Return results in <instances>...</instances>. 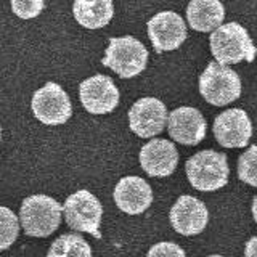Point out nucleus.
Masks as SVG:
<instances>
[{
    "label": "nucleus",
    "instance_id": "obj_1",
    "mask_svg": "<svg viewBox=\"0 0 257 257\" xmlns=\"http://www.w3.org/2000/svg\"><path fill=\"white\" fill-rule=\"evenodd\" d=\"M211 52L217 64L225 66L241 61L252 63L257 50L244 26L231 21L222 24L211 34Z\"/></svg>",
    "mask_w": 257,
    "mask_h": 257
},
{
    "label": "nucleus",
    "instance_id": "obj_2",
    "mask_svg": "<svg viewBox=\"0 0 257 257\" xmlns=\"http://www.w3.org/2000/svg\"><path fill=\"white\" fill-rule=\"evenodd\" d=\"M185 171L191 187L199 191H215L228 183L230 167L227 156L214 150L193 155L185 164Z\"/></svg>",
    "mask_w": 257,
    "mask_h": 257
},
{
    "label": "nucleus",
    "instance_id": "obj_3",
    "mask_svg": "<svg viewBox=\"0 0 257 257\" xmlns=\"http://www.w3.org/2000/svg\"><path fill=\"white\" fill-rule=\"evenodd\" d=\"M63 207L56 199L47 195H32L23 201L20 220L29 236L44 238L52 235L61 223Z\"/></svg>",
    "mask_w": 257,
    "mask_h": 257
},
{
    "label": "nucleus",
    "instance_id": "obj_4",
    "mask_svg": "<svg viewBox=\"0 0 257 257\" xmlns=\"http://www.w3.org/2000/svg\"><path fill=\"white\" fill-rule=\"evenodd\" d=\"M103 66L112 69L120 79L139 76L148 64V50L132 36L112 37L101 60Z\"/></svg>",
    "mask_w": 257,
    "mask_h": 257
},
{
    "label": "nucleus",
    "instance_id": "obj_5",
    "mask_svg": "<svg viewBox=\"0 0 257 257\" xmlns=\"http://www.w3.org/2000/svg\"><path fill=\"white\" fill-rule=\"evenodd\" d=\"M199 92L214 106H225L239 98L241 79L228 66L211 61L199 77Z\"/></svg>",
    "mask_w": 257,
    "mask_h": 257
},
{
    "label": "nucleus",
    "instance_id": "obj_6",
    "mask_svg": "<svg viewBox=\"0 0 257 257\" xmlns=\"http://www.w3.org/2000/svg\"><path fill=\"white\" fill-rule=\"evenodd\" d=\"M63 214L66 223L76 231L90 233L100 238V222L103 215V206L95 195L88 190H79L64 201Z\"/></svg>",
    "mask_w": 257,
    "mask_h": 257
},
{
    "label": "nucleus",
    "instance_id": "obj_7",
    "mask_svg": "<svg viewBox=\"0 0 257 257\" xmlns=\"http://www.w3.org/2000/svg\"><path fill=\"white\" fill-rule=\"evenodd\" d=\"M31 108L34 116L47 125L64 124L72 114V104L68 93L55 82H47L36 90Z\"/></svg>",
    "mask_w": 257,
    "mask_h": 257
},
{
    "label": "nucleus",
    "instance_id": "obj_8",
    "mask_svg": "<svg viewBox=\"0 0 257 257\" xmlns=\"http://www.w3.org/2000/svg\"><path fill=\"white\" fill-rule=\"evenodd\" d=\"M148 36L158 53L177 50L187 39V24L175 12H161L148 21Z\"/></svg>",
    "mask_w": 257,
    "mask_h": 257
},
{
    "label": "nucleus",
    "instance_id": "obj_9",
    "mask_svg": "<svg viewBox=\"0 0 257 257\" xmlns=\"http://www.w3.org/2000/svg\"><path fill=\"white\" fill-rule=\"evenodd\" d=\"M82 106L92 114H108L119 104V90L112 79L104 74H95L79 85Z\"/></svg>",
    "mask_w": 257,
    "mask_h": 257
},
{
    "label": "nucleus",
    "instance_id": "obj_10",
    "mask_svg": "<svg viewBox=\"0 0 257 257\" xmlns=\"http://www.w3.org/2000/svg\"><path fill=\"white\" fill-rule=\"evenodd\" d=\"M167 116V108L163 101L147 96L135 101L128 111V125L131 131L142 139H150L164 131Z\"/></svg>",
    "mask_w": 257,
    "mask_h": 257
},
{
    "label": "nucleus",
    "instance_id": "obj_11",
    "mask_svg": "<svg viewBox=\"0 0 257 257\" xmlns=\"http://www.w3.org/2000/svg\"><path fill=\"white\" fill-rule=\"evenodd\" d=\"M214 135L225 148H243L252 135L251 119L239 108L223 111L214 120Z\"/></svg>",
    "mask_w": 257,
    "mask_h": 257
},
{
    "label": "nucleus",
    "instance_id": "obj_12",
    "mask_svg": "<svg viewBox=\"0 0 257 257\" xmlns=\"http://www.w3.org/2000/svg\"><path fill=\"white\" fill-rule=\"evenodd\" d=\"M167 128L174 142L193 147L204 140L207 125L199 109L180 106L167 116Z\"/></svg>",
    "mask_w": 257,
    "mask_h": 257
},
{
    "label": "nucleus",
    "instance_id": "obj_13",
    "mask_svg": "<svg viewBox=\"0 0 257 257\" xmlns=\"http://www.w3.org/2000/svg\"><path fill=\"white\" fill-rule=\"evenodd\" d=\"M171 223L180 235L191 236L201 233L209 222V212L203 201L195 196L183 195L175 201L171 209Z\"/></svg>",
    "mask_w": 257,
    "mask_h": 257
},
{
    "label": "nucleus",
    "instance_id": "obj_14",
    "mask_svg": "<svg viewBox=\"0 0 257 257\" xmlns=\"http://www.w3.org/2000/svg\"><path fill=\"white\" fill-rule=\"evenodd\" d=\"M140 164L150 177H169L179 164V151L172 142L155 139L142 147Z\"/></svg>",
    "mask_w": 257,
    "mask_h": 257
},
{
    "label": "nucleus",
    "instance_id": "obj_15",
    "mask_svg": "<svg viewBox=\"0 0 257 257\" xmlns=\"http://www.w3.org/2000/svg\"><path fill=\"white\" fill-rule=\"evenodd\" d=\"M116 206L125 214H142L153 203V190L142 177H124L114 188Z\"/></svg>",
    "mask_w": 257,
    "mask_h": 257
},
{
    "label": "nucleus",
    "instance_id": "obj_16",
    "mask_svg": "<svg viewBox=\"0 0 257 257\" xmlns=\"http://www.w3.org/2000/svg\"><path fill=\"white\" fill-rule=\"evenodd\" d=\"M225 8L219 0H191L187 7L190 28L199 32H214L222 26Z\"/></svg>",
    "mask_w": 257,
    "mask_h": 257
},
{
    "label": "nucleus",
    "instance_id": "obj_17",
    "mask_svg": "<svg viewBox=\"0 0 257 257\" xmlns=\"http://www.w3.org/2000/svg\"><path fill=\"white\" fill-rule=\"evenodd\" d=\"M76 21L87 29L104 28L114 15V5L109 0H76L72 5Z\"/></svg>",
    "mask_w": 257,
    "mask_h": 257
},
{
    "label": "nucleus",
    "instance_id": "obj_18",
    "mask_svg": "<svg viewBox=\"0 0 257 257\" xmlns=\"http://www.w3.org/2000/svg\"><path fill=\"white\" fill-rule=\"evenodd\" d=\"M48 254L63 257H92V247L77 233H66L53 241Z\"/></svg>",
    "mask_w": 257,
    "mask_h": 257
},
{
    "label": "nucleus",
    "instance_id": "obj_19",
    "mask_svg": "<svg viewBox=\"0 0 257 257\" xmlns=\"http://www.w3.org/2000/svg\"><path fill=\"white\" fill-rule=\"evenodd\" d=\"M20 233V220L12 209L0 206V251L10 247Z\"/></svg>",
    "mask_w": 257,
    "mask_h": 257
},
{
    "label": "nucleus",
    "instance_id": "obj_20",
    "mask_svg": "<svg viewBox=\"0 0 257 257\" xmlns=\"http://www.w3.org/2000/svg\"><path fill=\"white\" fill-rule=\"evenodd\" d=\"M238 177L247 185L257 187V145H252L238 159Z\"/></svg>",
    "mask_w": 257,
    "mask_h": 257
},
{
    "label": "nucleus",
    "instance_id": "obj_21",
    "mask_svg": "<svg viewBox=\"0 0 257 257\" xmlns=\"http://www.w3.org/2000/svg\"><path fill=\"white\" fill-rule=\"evenodd\" d=\"M45 4L40 2V0H29V2H18V0H13L12 8L13 13L16 16H20L23 20H29V18H36V16L44 10Z\"/></svg>",
    "mask_w": 257,
    "mask_h": 257
},
{
    "label": "nucleus",
    "instance_id": "obj_22",
    "mask_svg": "<svg viewBox=\"0 0 257 257\" xmlns=\"http://www.w3.org/2000/svg\"><path fill=\"white\" fill-rule=\"evenodd\" d=\"M147 257H185V251L179 244L163 241V243L151 246Z\"/></svg>",
    "mask_w": 257,
    "mask_h": 257
},
{
    "label": "nucleus",
    "instance_id": "obj_23",
    "mask_svg": "<svg viewBox=\"0 0 257 257\" xmlns=\"http://www.w3.org/2000/svg\"><path fill=\"white\" fill-rule=\"evenodd\" d=\"M244 257H257V236H252L246 243Z\"/></svg>",
    "mask_w": 257,
    "mask_h": 257
},
{
    "label": "nucleus",
    "instance_id": "obj_24",
    "mask_svg": "<svg viewBox=\"0 0 257 257\" xmlns=\"http://www.w3.org/2000/svg\"><path fill=\"white\" fill-rule=\"evenodd\" d=\"M252 215H254V220L257 222V195L252 199Z\"/></svg>",
    "mask_w": 257,
    "mask_h": 257
},
{
    "label": "nucleus",
    "instance_id": "obj_25",
    "mask_svg": "<svg viewBox=\"0 0 257 257\" xmlns=\"http://www.w3.org/2000/svg\"><path fill=\"white\" fill-rule=\"evenodd\" d=\"M47 257H63V255H53V254H48Z\"/></svg>",
    "mask_w": 257,
    "mask_h": 257
},
{
    "label": "nucleus",
    "instance_id": "obj_26",
    "mask_svg": "<svg viewBox=\"0 0 257 257\" xmlns=\"http://www.w3.org/2000/svg\"><path fill=\"white\" fill-rule=\"evenodd\" d=\"M207 257H222V255H219V254H212V255H207Z\"/></svg>",
    "mask_w": 257,
    "mask_h": 257
},
{
    "label": "nucleus",
    "instance_id": "obj_27",
    "mask_svg": "<svg viewBox=\"0 0 257 257\" xmlns=\"http://www.w3.org/2000/svg\"><path fill=\"white\" fill-rule=\"evenodd\" d=\"M0 139H2V128H0Z\"/></svg>",
    "mask_w": 257,
    "mask_h": 257
}]
</instances>
